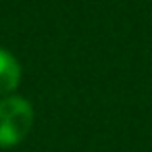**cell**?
<instances>
[{
    "instance_id": "cell-1",
    "label": "cell",
    "mask_w": 152,
    "mask_h": 152,
    "mask_svg": "<svg viewBox=\"0 0 152 152\" xmlns=\"http://www.w3.org/2000/svg\"><path fill=\"white\" fill-rule=\"evenodd\" d=\"M34 106L23 96L0 98V148L21 144L34 127Z\"/></svg>"
},
{
    "instance_id": "cell-2",
    "label": "cell",
    "mask_w": 152,
    "mask_h": 152,
    "mask_svg": "<svg viewBox=\"0 0 152 152\" xmlns=\"http://www.w3.org/2000/svg\"><path fill=\"white\" fill-rule=\"evenodd\" d=\"M21 83V65L4 48H0V96H11Z\"/></svg>"
}]
</instances>
